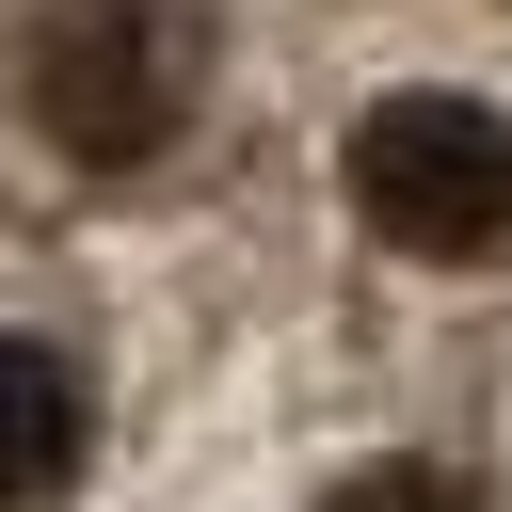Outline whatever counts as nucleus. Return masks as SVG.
I'll list each match as a JSON object with an SVG mask.
<instances>
[{
  "label": "nucleus",
  "mask_w": 512,
  "mask_h": 512,
  "mask_svg": "<svg viewBox=\"0 0 512 512\" xmlns=\"http://www.w3.org/2000/svg\"><path fill=\"white\" fill-rule=\"evenodd\" d=\"M80 432H96L80 368L32 352V336H0V512H48V496L80 480Z\"/></svg>",
  "instance_id": "obj_3"
},
{
  "label": "nucleus",
  "mask_w": 512,
  "mask_h": 512,
  "mask_svg": "<svg viewBox=\"0 0 512 512\" xmlns=\"http://www.w3.org/2000/svg\"><path fill=\"white\" fill-rule=\"evenodd\" d=\"M16 96L80 176H128L192 112V16L176 0H48L32 48H16Z\"/></svg>",
  "instance_id": "obj_1"
},
{
  "label": "nucleus",
  "mask_w": 512,
  "mask_h": 512,
  "mask_svg": "<svg viewBox=\"0 0 512 512\" xmlns=\"http://www.w3.org/2000/svg\"><path fill=\"white\" fill-rule=\"evenodd\" d=\"M320 512H480V496H464L448 464H352V480H336Z\"/></svg>",
  "instance_id": "obj_4"
},
{
  "label": "nucleus",
  "mask_w": 512,
  "mask_h": 512,
  "mask_svg": "<svg viewBox=\"0 0 512 512\" xmlns=\"http://www.w3.org/2000/svg\"><path fill=\"white\" fill-rule=\"evenodd\" d=\"M352 208L400 256H496L512 240V128L480 96H432L416 80V96H384L352 128Z\"/></svg>",
  "instance_id": "obj_2"
}]
</instances>
